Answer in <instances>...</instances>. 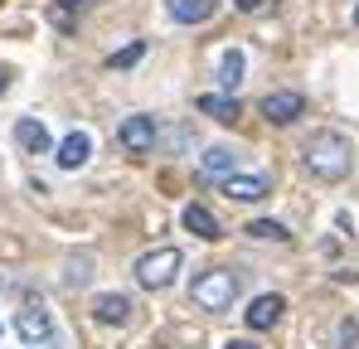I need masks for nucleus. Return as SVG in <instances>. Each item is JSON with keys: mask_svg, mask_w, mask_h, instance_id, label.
<instances>
[{"mask_svg": "<svg viewBox=\"0 0 359 349\" xmlns=\"http://www.w3.org/2000/svg\"><path fill=\"white\" fill-rule=\"evenodd\" d=\"M301 160L320 184H340L350 174V165H355V151H350V141L340 131H311V141L301 146Z\"/></svg>", "mask_w": 359, "mask_h": 349, "instance_id": "obj_1", "label": "nucleus"}, {"mask_svg": "<svg viewBox=\"0 0 359 349\" xmlns=\"http://www.w3.org/2000/svg\"><path fill=\"white\" fill-rule=\"evenodd\" d=\"M189 301L199 306V310H229L233 301H238V277L229 272V267H209V272H199L194 277V287H189Z\"/></svg>", "mask_w": 359, "mask_h": 349, "instance_id": "obj_2", "label": "nucleus"}, {"mask_svg": "<svg viewBox=\"0 0 359 349\" xmlns=\"http://www.w3.org/2000/svg\"><path fill=\"white\" fill-rule=\"evenodd\" d=\"M180 272V247H156V252H141L136 257V282L146 291H165Z\"/></svg>", "mask_w": 359, "mask_h": 349, "instance_id": "obj_3", "label": "nucleus"}, {"mask_svg": "<svg viewBox=\"0 0 359 349\" xmlns=\"http://www.w3.org/2000/svg\"><path fill=\"white\" fill-rule=\"evenodd\" d=\"M117 141H121L126 156H151L156 141H161V126H156V116L136 112V116H126V121L117 126Z\"/></svg>", "mask_w": 359, "mask_h": 349, "instance_id": "obj_4", "label": "nucleus"}, {"mask_svg": "<svg viewBox=\"0 0 359 349\" xmlns=\"http://www.w3.org/2000/svg\"><path fill=\"white\" fill-rule=\"evenodd\" d=\"M15 146H20L25 156H49V151H54V136H49V126H44L39 116H20V121H15Z\"/></svg>", "mask_w": 359, "mask_h": 349, "instance_id": "obj_5", "label": "nucleus"}, {"mask_svg": "<svg viewBox=\"0 0 359 349\" xmlns=\"http://www.w3.org/2000/svg\"><path fill=\"white\" fill-rule=\"evenodd\" d=\"M301 112H306V97H301V93H267V97H262V116H267L272 126H292Z\"/></svg>", "mask_w": 359, "mask_h": 349, "instance_id": "obj_6", "label": "nucleus"}, {"mask_svg": "<svg viewBox=\"0 0 359 349\" xmlns=\"http://www.w3.org/2000/svg\"><path fill=\"white\" fill-rule=\"evenodd\" d=\"M88 156H93V136H88V131H68L59 146H54L59 170H83V165H88Z\"/></svg>", "mask_w": 359, "mask_h": 349, "instance_id": "obj_7", "label": "nucleus"}, {"mask_svg": "<svg viewBox=\"0 0 359 349\" xmlns=\"http://www.w3.org/2000/svg\"><path fill=\"white\" fill-rule=\"evenodd\" d=\"M224 194H229L233 204H257V199L272 194V179H267V174H229V179H224Z\"/></svg>", "mask_w": 359, "mask_h": 349, "instance_id": "obj_8", "label": "nucleus"}, {"mask_svg": "<svg viewBox=\"0 0 359 349\" xmlns=\"http://www.w3.org/2000/svg\"><path fill=\"white\" fill-rule=\"evenodd\" d=\"M282 310H287V301L277 291H267V296H252V306L243 310V320H248V330H272L282 320Z\"/></svg>", "mask_w": 359, "mask_h": 349, "instance_id": "obj_9", "label": "nucleus"}, {"mask_svg": "<svg viewBox=\"0 0 359 349\" xmlns=\"http://www.w3.org/2000/svg\"><path fill=\"white\" fill-rule=\"evenodd\" d=\"M15 330H20V340H25V345H44V340L54 335V320H49V310H44V306H29V310H20Z\"/></svg>", "mask_w": 359, "mask_h": 349, "instance_id": "obj_10", "label": "nucleus"}, {"mask_svg": "<svg viewBox=\"0 0 359 349\" xmlns=\"http://www.w3.org/2000/svg\"><path fill=\"white\" fill-rule=\"evenodd\" d=\"M131 310H136V306H131V296H126V291H102V296L93 301V315H97L102 325H126V320H131Z\"/></svg>", "mask_w": 359, "mask_h": 349, "instance_id": "obj_11", "label": "nucleus"}, {"mask_svg": "<svg viewBox=\"0 0 359 349\" xmlns=\"http://www.w3.org/2000/svg\"><path fill=\"white\" fill-rule=\"evenodd\" d=\"M165 10L175 25H204V20H214L219 0H165Z\"/></svg>", "mask_w": 359, "mask_h": 349, "instance_id": "obj_12", "label": "nucleus"}, {"mask_svg": "<svg viewBox=\"0 0 359 349\" xmlns=\"http://www.w3.org/2000/svg\"><path fill=\"white\" fill-rule=\"evenodd\" d=\"M180 219H184V228L194 233V238H204V242L224 238V228H219V219H214V214H209L204 204H184V214H180Z\"/></svg>", "mask_w": 359, "mask_h": 349, "instance_id": "obj_13", "label": "nucleus"}, {"mask_svg": "<svg viewBox=\"0 0 359 349\" xmlns=\"http://www.w3.org/2000/svg\"><path fill=\"white\" fill-rule=\"evenodd\" d=\"M199 112L229 126V121H238L243 107H238V97H229V93H209V97H199Z\"/></svg>", "mask_w": 359, "mask_h": 349, "instance_id": "obj_14", "label": "nucleus"}, {"mask_svg": "<svg viewBox=\"0 0 359 349\" xmlns=\"http://www.w3.org/2000/svg\"><path fill=\"white\" fill-rule=\"evenodd\" d=\"M243 73H248L243 49H224V54H219V83H224V93H233V88H238Z\"/></svg>", "mask_w": 359, "mask_h": 349, "instance_id": "obj_15", "label": "nucleus"}, {"mask_svg": "<svg viewBox=\"0 0 359 349\" xmlns=\"http://www.w3.org/2000/svg\"><path fill=\"white\" fill-rule=\"evenodd\" d=\"M88 282H93V252H73L63 262V287L78 291V287H88Z\"/></svg>", "mask_w": 359, "mask_h": 349, "instance_id": "obj_16", "label": "nucleus"}, {"mask_svg": "<svg viewBox=\"0 0 359 349\" xmlns=\"http://www.w3.org/2000/svg\"><path fill=\"white\" fill-rule=\"evenodd\" d=\"M204 170L224 174V179L238 174V151H233V146H209V151H204Z\"/></svg>", "mask_w": 359, "mask_h": 349, "instance_id": "obj_17", "label": "nucleus"}, {"mask_svg": "<svg viewBox=\"0 0 359 349\" xmlns=\"http://www.w3.org/2000/svg\"><path fill=\"white\" fill-rule=\"evenodd\" d=\"M243 233H248V238H257V242H287V238H292V233L282 228L277 219H252Z\"/></svg>", "mask_w": 359, "mask_h": 349, "instance_id": "obj_18", "label": "nucleus"}, {"mask_svg": "<svg viewBox=\"0 0 359 349\" xmlns=\"http://www.w3.org/2000/svg\"><path fill=\"white\" fill-rule=\"evenodd\" d=\"M88 5H93V0H59V5L49 10V20H54L59 29H68V25H73V15H83Z\"/></svg>", "mask_w": 359, "mask_h": 349, "instance_id": "obj_19", "label": "nucleus"}, {"mask_svg": "<svg viewBox=\"0 0 359 349\" xmlns=\"http://www.w3.org/2000/svg\"><path fill=\"white\" fill-rule=\"evenodd\" d=\"M141 54H146V39H131L126 49H117V54H112V68H131Z\"/></svg>", "mask_w": 359, "mask_h": 349, "instance_id": "obj_20", "label": "nucleus"}, {"mask_svg": "<svg viewBox=\"0 0 359 349\" xmlns=\"http://www.w3.org/2000/svg\"><path fill=\"white\" fill-rule=\"evenodd\" d=\"M355 345H359V325L345 315V320H340V335H335V349H355Z\"/></svg>", "mask_w": 359, "mask_h": 349, "instance_id": "obj_21", "label": "nucleus"}, {"mask_svg": "<svg viewBox=\"0 0 359 349\" xmlns=\"http://www.w3.org/2000/svg\"><path fill=\"white\" fill-rule=\"evenodd\" d=\"M233 5H238L243 15H252V10H262V0H233Z\"/></svg>", "mask_w": 359, "mask_h": 349, "instance_id": "obj_22", "label": "nucleus"}, {"mask_svg": "<svg viewBox=\"0 0 359 349\" xmlns=\"http://www.w3.org/2000/svg\"><path fill=\"white\" fill-rule=\"evenodd\" d=\"M224 349H257V345H252V340H229Z\"/></svg>", "mask_w": 359, "mask_h": 349, "instance_id": "obj_23", "label": "nucleus"}, {"mask_svg": "<svg viewBox=\"0 0 359 349\" xmlns=\"http://www.w3.org/2000/svg\"><path fill=\"white\" fill-rule=\"evenodd\" d=\"M5 88H10V73H5V68H0V93H5Z\"/></svg>", "mask_w": 359, "mask_h": 349, "instance_id": "obj_24", "label": "nucleus"}, {"mask_svg": "<svg viewBox=\"0 0 359 349\" xmlns=\"http://www.w3.org/2000/svg\"><path fill=\"white\" fill-rule=\"evenodd\" d=\"M355 25H359V5H355Z\"/></svg>", "mask_w": 359, "mask_h": 349, "instance_id": "obj_25", "label": "nucleus"}]
</instances>
